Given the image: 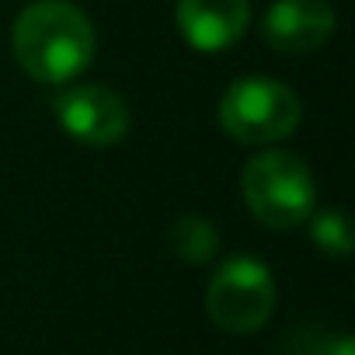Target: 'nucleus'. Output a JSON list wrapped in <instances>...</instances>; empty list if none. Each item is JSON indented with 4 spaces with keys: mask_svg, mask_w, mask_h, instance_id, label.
<instances>
[{
    "mask_svg": "<svg viewBox=\"0 0 355 355\" xmlns=\"http://www.w3.org/2000/svg\"><path fill=\"white\" fill-rule=\"evenodd\" d=\"M11 53L32 80L60 87L91 67L98 35L91 18L70 0H32L15 18Z\"/></svg>",
    "mask_w": 355,
    "mask_h": 355,
    "instance_id": "obj_1",
    "label": "nucleus"
},
{
    "mask_svg": "<svg viewBox=\"0 0 355 355\" xmlns=\"http://www.w3.org/2000/svg\"><path fill=\"white\" fill-rule=\"evenodd\" d=\"M241 192L254 220L268 230H293L310 220L317 185L303 157L289 150H265L244 164Z\"/></svg>",
    "mask_w": 355,
    "mask_h": 355,
    "instance_id": "obj_2",
    "label": "nucleus"
},
{
    "mask_svg": "<svg viewBox=\"0 0 355 355\" xmlns=\"http://www.w3.org/2000/svg\"><path fill=\"white\" fill-rule=\"evenodd\" d=\"M303 119L300 94L275 77H237L220 101V125L244 146H272Z\"/></svg>",
    "mask_w": 355,
    "mask_h": 355,
    "instance_id": "obj_3",
    "label": "nucleus"
},
{
    "mask_svg": "<svg viewBox=\"0 0 355 355\" xmlns=\"http://www.w3.org/2000/svg\"><path fill=\"white\" fill-rule=\"evenodd\" d=\"M275 310V275L251 254L227 258L206 289V313L227 334H254Z\"/></svg>",
    "mask_w": 355,
    "mask_h": 355,
    "instance_id": "obj_4",
    "label": "nucleus"
},
{
    "mask_svg": "<svg viewBox=\"0 0 355 355\" xmlns=\"http://www.w3.org/2000/svg\"><path fill=\"white\" fill-rule=\"evenodd\" d=\"M56 122L63 132L84 146H115L129 132V105L122 101L119 91L105 84H73L67 87L56 105Z\"/></svg>",
    "mask_w": 355,
    "mask_h": 355,
    "instance_id": "obj_5",
    "label": "nucleus"
},
{
    "mask_svg": "<svg viewBox=\"0 0 355 355\" xmlns=\"http://www.w3.org/2000/svg\"><path fill=\"white\" fill-rule=\"evenodd\" d=\"M338 15L327 0H275L261 18V39L286 56H306L334 35Z\"/></svg>",
    "mask_w": 355,
    "mask_h": 355,
    "instance_id": "obj_6",
    "label": "nucleus"
},
{
    "mask_svg": "<svg viewBox=\"0 0 355 355\" xmlns=\"http://www.w3.org/2000/svg\"><path fill=\"white\" fill-rule=\"evenodd\" d=\"M174 21L192 49L223 53L244 39L251 25V4L248 0H178Z\"/></svg>",
    "mask_w": 355,
    "mask_h": 355,
    "instance_id": "obj_7",
    "label": "nucleus"
},
{
    "mask_svg": "<svg viewBox=\"0 0 355 355\" xmlns=\"http://www.w3.org/2000/svg\"><path fill=\"white\" fill-rule=\"evenodd\" d=\"M167 248L182 261H189V265H206L220 251V230L213 227L209 216L182 213L167 227Z\"/></svg>",
    "mask_w": 355,
    "mask_h": 355,
    "instance_id": "obj_8",
    "label": "nucleus"
},
{
    "mask_svg": "<svg viewBox=\"0 0 355 355\" xmlns=\"http://www.w3.org/2000/svg\"><path fill=\"white\" fill-rule=\"evenodd\" d=\"M310 241L317 244V251H324L327 258H348L352 248H355V237H352V223L341 209H320V213H310Z\"/></svg>",
    "mask_w": 355,
    "mask_h": 355,
    "instance_id": "obj_9",
    "label": "nucleus"
},
{
    "mask_svg": "<svg viewBox=\"0 0 355 355\" xmlns=\"http://www.w3.org/2000/svg\"><path fill=\"white\" fill-rule=\"evenodd\" d=\"M306 355H355V345L345 331H334V334H324L317 345H310Z\"/></svg>",
    "mask_w": 355,
    "mask_h": 355,
    "instance_id": "obj_10",
    "label": "nucleus"
}]
</instances>
